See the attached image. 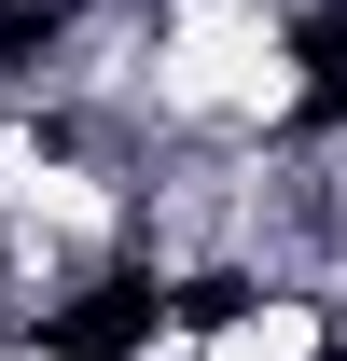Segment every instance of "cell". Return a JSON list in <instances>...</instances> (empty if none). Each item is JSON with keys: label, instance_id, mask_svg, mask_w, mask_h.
Returning a JSON list of instances; mask_svg holds the SVG:
<instances>
[]
</instances>
